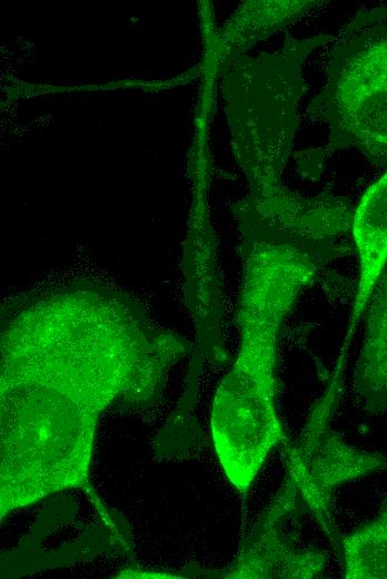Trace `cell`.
Wrapping results in <instances>:
<instances>
[{"mask_svg": "<svg viewBox=\"0 0 387 579\" xmlns=\"http://www.w3.org/2000/svg\"><path fill=\"white\" fill-rule=\"evenodd\" d=\"M319 263L282 244L250 242L240 307L241 347L220 384L210 419L218 460L247 493L264 461L289 443L277 410V347L284 320L317 275Z\"/></svg>", "mask_w": 387, "mask_h": 579, "instance_id": "cell-1", "label": "cell"}, {"mask_svg": "<svg viewBox=\"0 0 387 579\" xmlns=\"http://www.w3.org/2000/svg\"><path fill=\"white\" fill-rule=\"evenodd\" d=\"M308 112L328 130L327 145L304 156L309 174L347 148L387 165V6L358 12L340 30Z\"/></svg>", "mask_w": 387, "mask_h": 579, "instance_id": "cell-2", "label": "cell"}, {"mask_svg": "<svg viewBox=\"0 0 387 579\" xmlns=\"http://www.w3.org/2000/svg\"><path fill=\"white\" fill-rule=\"evenodd\" d=\"M344 364L336 362L329 382L312 405L300 434L294 443L285 445L287 473L294 479L301 501L338 551L343 534L333 517V490L387 467L385 455L347 443L331 428Z\"/></svg>", "mask_w": 387, "mask_h": 579, "instance_id": "cell-3", "label": "cell"}, {"mask_svg": "<svg viewBox=\"0 0 387 579\" xmlns=\"http://www.w3.org/2000/svg\"><path fill=\"white\" fill-rule=\"evenodd\" d=\"M301 501L296 483L286 473L280 489L268 503L248 536L242 540L235 560L220 570L191 567L185 577L201 578H318L328 562L327 555L316 549L294 546L282 524L296 512Z\"/></svg>", "mask_w": 387, "mask_h": 579, "instance_id": "cell-4", "label": "cell"}, {"mask_svg": "<svg viewBox=\"0 0 387 579\" xmlns=\"http://www.w3.org/2000/svg\"><path fill=\"white\" fill-rule=\"evenodd\" d=\"M351 238L359 258L357 293L341 349L348 350L369 297L387 264V171L354 209Z\"/></svg>", "mask_w": 387, "mask_h": 579, "instance_id": "cell-5", "label": "cell"}, {"mask_svg": "<svg viewBox=\"0 0 387 579\" xmlns=\"http://www.w3.org/2000/svg\"><path fill=\"white\" fill-rule=\"evenodd\" d=\"M363 316L365 330L353 385L371 413L387 410V273L377 282Z\"/></svg>", "mask_w": 387, "mask_h": 579, "instance_id": "cell-6", "label": "cell"}, {"mask_svg": "<svg viewBox=\"0 0 387 579\" xmlns=\"http://www.w3.org/2000/svg\"><path fill=\"white\" fill-rule=\"evenodd\" d=\"M339 552L346 579H387V499L371 521L343 536Z\"/></svg>", "mask_w": 387, "mask_h": 579, "instance_id": "cell-7", "label": "cell"}]
</instances>
